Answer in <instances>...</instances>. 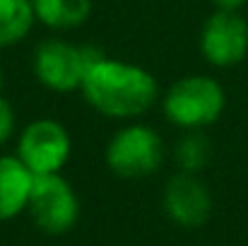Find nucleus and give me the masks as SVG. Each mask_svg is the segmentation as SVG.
<instances>
[{
    "instance_id": "nucleus-1",
    "label": "nucleus",
    "mask_w": 248,
    "mask_h": 246,
    "mask_svg": "<svg viewBox=\"0 0 248 246\" xmlns=\"http://www.w3.org/2000/svg\"><path fill=\"white\" fill-rule=\"evenodd\" d=\"M80 94L96 114L123 123L142 118L162 99L159 82L147 68L101 51L87 68Z\"/></svg>"
},
{
    "instance_id": "nucleus-2",
    "label": "nucleus",
    "mask_w": 248,
    "mask_h": 246,
    "mask_svg": "<svg viewBox=\"0 0 248 246\" xmlns=\"http://www.w3.org/2000/svg\"><path fill=\"white\" fill-rule=\"evenodd\" d=\"M164 118L178 131H205L227 109V92L212 75L190 73L171 82L159 99Z\"/></svg>"
},
{
    "instance_id": "nucleus-3",
    "label": "nucleus",
    "mask_w": 248,
    "mask_h": 246,
    "mask_svg": "<svg viewBox=\"0 0 248 246\" xmlns=\"http://www.w3.org/2000/svg\"><path fill=\"white\" fill-rule=\"evenodd\" d=\"M104 162L108 171L118 179H145L152 176L164 162V140L162 135L138 121H125L106 143Z\"/></svg>"
},
{
    "instance_id": "nucleus-4",
    "label": "nucleus",
    "mask_w": 248,
    "mask_h": 246,
    "mask_svg": "<svg viewBox=\"0 0 248 246\" xmlns=\"http://www.w3.org/2000/svg\"><path fill=\"white\" fill-rule=\"evenodd\" d=\"M99 49L73 44L68 39H44L31 53V73L41 87L56 94L80 92L89 63L96 58Z\"/></svg>"
},
{
    "instance_id": "nucleus-5",
    "label": "nucleus",
    "mask_w": 248,
    "mask_h": 246,
    "mask_svg": "<svg viewBox=\"0 0 248 246\" xmlns=\"http://www.w3.org/2000/svg\"><path fill=\"white\" fill-rule=\"evenodd\" d=\"M15 155L34 174H58L73 155V138L56 118H34L15 138Z\"/></svg>"
},
{
    "instance_id": "nucleus-6",
    "label": "nucleus",
    "mask_w": 248,
    "mask_h": 246,
    "mask_svg": "<svg viewBox=\"0 0 248 246\" xmlns=\"http://www.w3.org/2000/svg\"><path fill=\"white\" fill-rule=\"evenodd\" d=\"M27 213L46 234H65L80 220V198L73 183L58 174L34 176Z\"/></svg>"
},
{
    "instance_id": "nucleus-7",
    "label": "nucleus",
    "mask_w": 248,
    "mask_h": 246,
    "mask_svg": "<svg viewBox=\"0 0 248 246\" xmlns=\"http://www.w3.org/2000/svg\"><path fill=\"white\" fill-rule=\"evenodd\" d=\"M200 56L212 68H234L248 56V22L241 12L215 10L198 36Z\"/></svg>"
},
{
    "instance_id": "nucleus-8",
    "label": "nucleus",
    "mask_w": 248,
    "mask_h": 246,
    "mask_svg": "<svg viewBox=\"0 0 248 246\" xmlns=\"http://www.w3.org/2000/svg\"><path fill=\"white\" fill-rule=\"evenodd\" d=\"M166 217L183 227V230H198L202 227L215 208L210 186L200 179V174L190 171H176L169 176L162 193Z\"/></svg>"
},
{
    "instance_id": "nucleus-9",
    "label": "nucleus",
    "mask_w": 248,
    "mask_h": 246,
    "mask_svg": "<svg viewBox=\"0 0 248 246\" xmlns=\"http://www.w3.org/2000/svg\"><path fill=\"white\" fill-rule=\"evenodd\" d=\"M34 174L17 155H0V222L27 210Z\"/></svg>"
},
{
    "instance_id": "nucleus-10",
    "label": "nucleus",
    "mask_w": 248,
    "mask_h": 246,
    "mask_svg": "<svg viewBox=\"0 0 248 246\" xmlns=\"http://www.w3.org/2000/svg\"><path fill=\"white\" fill-rule=\"evenodd\" d=\"M36 22L53 32H70L87 24L94 0H31Z\"/></svg>"
},
{
    "instance_id": "nucleus-11",
    "label": "nucleus",
    "mask_w": 248,
    "mask_h": 246,
    "mask_svg": "<svg viewBox=\"0 0 248 246\" xmlns=\"http://www.w3.org/2000/svg\"><path fill=\"white\" fill-rule=\"evenodd\" d=\"M36 24L31 0H0V49L22 44Z\"/></svg>"
},
{
    "instance_id": "nucleus-12",
    "label": "nucleus",
    "mask_w": 248,
    "mask_h": 246,
    "mask_svg": "<svg viewBox=\"0 0 248 246\" xmlns=\"http://www.w3.org/2000/svg\"><path fill=\"white\" fill-rule=\"evenodd\" d=\"M171 157L178 171L200 174L212 160V140L205 135V131H181L171 148Z\"/></svg>"
},
{
    "instance_id": "nucleus-13",
    "label": "nucleus",
    "mask_w": 248,
    "mask_h": 246,
    "mask_svg": "<svg viewBox=\"0 0 248 246\" xmlns=\"http://www.w3.org/2000/svg\"><path fill=\"white\" fill-rule=\"evenodd\" d=\"M17 111L15 106L0 94V148H5L12 138H17Z\"/></svg>"
},
{
    "instance_id": "nucleus-14",
    "label": "nucleus",
    "mask_w": 248,
    "mask_h": 246,
    "mask_svg": "<svg viewBox=\"0 0 248 246\" xmlns=\"http://www.w3.org/2000/svg\"><path fill=\"white\" fill-rule=\"evenodd\" d=\"M215 10H227V12H241L246 0H212Z\"/></svg>"
},
{
    "instance_id": "nucleus-15",
    "label": "nucleus",
    "mask_w": 248,
    "mask_h": 246,
    "mask_svg": "<svg viewBox=\"0 0 248 246\" xmlns=\"http://www.w3.org/2000/svg\"><path fill=\"white\" fill-rule=\"evenodd\" d=\"M2 84H5V73H2V66H0V94H2Z\"/></svg>"
}]
</instances>
